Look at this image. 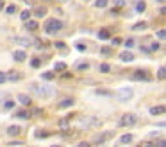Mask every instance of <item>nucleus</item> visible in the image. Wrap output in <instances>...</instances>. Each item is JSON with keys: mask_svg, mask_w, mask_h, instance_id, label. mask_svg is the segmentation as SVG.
<instances>
[{"mask_svg": "<svg viewBox=\"0 0 166 147\" xmlns=\"http://www.w3.org/2000/svg\"><path fill=\"white\" fill-rule=\"evenodd\" d=\"M61 29H63V22L57 20V18H50V20H47V23H45V32L47 34H54V32H57Z\"/></svg>", "mask_w": 166, "mask_h": 147, "instance_id": "1", "label": "nucleus"}, {"mask_svg": "<svg viewBox=\"0 0 166 147\" xmlns=\"http://www.w3.org/2000/svg\"><path fill=\"white\" fill-rule=\"evenodd\" d=\"M30 90H36L39 97H50L54 93V86L50 84H30Z\"/></svg>", "mask_w": 166, "mask_h": 147, "instance_id": "2", "label": "nucleus"}, {"mask_svg": "<svg viewBox=\"0 0 166 147\" xmlns=\"http://www.w3.org/2000/svg\"><path fill=\"white\" fill-rule=\"evenodd\" d=\"M11 41L16 43V45H22V47H30V45L34 43V40H32L30 36H13Z\"/></svg>", "mask_w": 166, "mask_h": 147, "instance_id": "3", "label": "nucleus"}, {"mask_svg": "<svg viewBox=\"0 0 166 147\" xmlns=\"http://www.w3.org/2000/svg\"><path fill=\"white\" fill-rule=\"evenodd\" d=\"M136 124V115L134 113H125L120 120V126L122 127H127V126H134Z\"/></svg>", "mask_w": 166, "mask_h": 147, "instance_id": "4", "label": "nucleus"}, {"mask_svg": "<svg viewBox=\"0 0 166 147\" xmlns=\"http://www.w3.org/2000/svg\"><path fill=\"white\" fill-rule=\"evenodd\" d=\"M130 97H132V90L130 88H123V90H120V92H116V99H118L120 102L129 101Z\"/></svg>", "mask_w": 166, "mask_h": 147, "instance_id": "5", "label": "nucleus"}, {"mask_svg": "<svg viewBox=\"0 0 166 147\" xmlns=\"http://www.w3.org/2000/svg\"><path fill=\"white\" fill-rule=\"evenodd\" d=\"M146 75H148V74L145 72V70H136V72L132 74V79H136V81H141V79H148Z\"/></svg>", "mask_w": 166, "mask_h": 147, "instance_id": "6", "label": "nucleus"}, {"mask_svg": "<svg viewBox=\"0 0 166 147\" xmlns=\"http://www.w3.org/2000/svg\"><path fill=\"white\" fill-rule=\"evenodd\" d=\"M22 133V127L20 126H9L7 127V135H11V136H18Z\"/></svg>", "mask_w": 166, "mask_h": 147, "instance_id": "7", "label": "nucleus"}, {"mask_svg": "<svg viewBox=\"0 0 166 147\" xmlns=\"http://www.w3.org/2000/svg\"><path fill=\"white\" fill-rule=\"evenodd\" d=\"M70 106H73V99H63V101H59L57 108H61V110H66V108H70Z\"/></svg>", "mask_w": 166, "mask_h": 147, "instance_id": "8", "label": "nucleus"}, {"mask_svg": "<svg viewBox=\"0 0 166 147\" xmlns=\"http://www.w3.org/2000/svg\"><path fill=\"white\" fill-rule=\"evenodd\" d=\"M18 79H20V72L11 70L9 74H6V81H18Z\"/></svg>", "mask_w": 166, "mask_h": 147, "instance_id": "9", "label": "nucleus"}, {"mask_svg": "<svg viewBox=\"0 0 166 147\" xmlns=\"http://www.w3.org/2000/svg\"><path fill=\"white\" fill-rule=\"evenodd\" d=\"M120 59H122V61H134V54L129 52V50H125V52L120 54Z\"/></svg>", "mask_w": 166, "mask_h": 147, "instance_id": "10", "label": "nucleus"}, {"mask_svg": "<svg viewBox=\"0 0 166 147\" xmlns=\"http://www.w3.org/2000/svg\"><path fill=\"white\" fill-rule=\"evenodd\" d=\"M13 58H15V61H25V59H27V54L23 50H16L15 54H13Z\"/></svg>", "mask_w": 166, "mask_h": 147, "instance_id": "11", "label": "nucleus"}, {"mask_svg": "<svg viewBox=\"0 0 166 147\" xmlns=\"http://www.w3.org/2000/svg\"><path fill=\"white\" fill-rule=\"evenodd\" d=\"M164 106L161 104V106H154V108H150V115H161V113H164Z\"/></svg>", "mask_w": 166, "mask_h": 147, "instance_id": "12", "label": "nucleus"}, {"mask_svg": "<svg viewBox=\"0 0 166 147\" xmlns=\"http://www.w3.org/2000/svg\"><path fill=\"white\" fill-rule=\"evenodd\" d=\"M25 27L29 31H36L38 27H39V23H38L36 20H27V22H25Z\"/></svg>", "mask_w": 166, "mask_h": 147, "instance_id": "13", "label": "nucleus"}, {"mask_svg": "<svg viewBox=\"0 0 166 147\" xmlns=\"http://www.w3.org/2000/svg\"><path fill=\"white\" fill-rule=\"evenodd\" d=\"M111 135H113V133H102V135H98V136H95V142H96V144H102V142H105Z\"/></svg>", "mask_w": 166, "mask_h": 147, "instance_id": "14", "label": "nucleus"}, {"mask_svg": "<svg viewBox=\"0 0 166 147\" xmlns=\"http://www.w3.org/2000/svg\"><path fill=\"white\" fill-rule=\"evenodd\" d=\"M18 101H20L22 104H25V106H29V104L32 102V99H30L29 95H23V93H20V95H18Z\"/></svg>", "mask_w": 166, "mask_h": 147, "instance_id": "15", "label": "nucleus"}, {"mask_svg": "<svg viewBox=\"0 0 166 147\" xmlns=\"http://www.w3.org/2000/svg\"><path fill=\"white\" fill-rule=\"evenodd\" d=\"M96 36L100 38V40H109V38H111V34H109L107 29H102V31H98V34H96Z\"/></svg>", "mask_w": 166, "mask_h": 147, "instance_id": "16", "label": "nucleus"}, {"mask_svg": "<svg viewBox=\"0 0 166 147\" xmlns=\"http://www.w3.org/2000/svg\"><path fill=\"white\" fill-rule=\"evenodd\" d=\"M54 77H56V74H54V72H43V75H41V79H43V81H52Z\"/></svg>", "mask_w": 166, "mask_h": 147, "instance_id": "17", "label": "nucleus"}, {"mask_svg": "<svg viewBox=\"0 0 166 147\" xmlns=\"http://www.w3.org/2000/svg\"><path fill=\"white\" fill-rule=\"evenodd\" d=\"M145 9H146V4H145L143 0H139V2L136 4V11H137V13H143Z\"/></svg>", "mask_w": 166, "mask_h": 147, "instance_id": "18", "label": "nucleus"}, {"mask_svg": "<svg viewBox=\"0 0 166 147\" xmlns=\"http://www.w3.org/2000/svg\"><path fill=\"white\" fill-rule=\"evenodd\" d=\"M107 0H96L95 2V7H98V9H104V7H107Z\"/></svg>", "mask_w": 166, "mask_h": 147, "instance_id": "19", "label": "nucleus"}, {"mask_svg": "<svg viewBox=\"0 0 166 147\" xmlns=\"http://www.w3.org/2000/svg\"><path fill=\"white\" fill-rule=\"evenodd\" d=\"M120 142H122V144H130V142H132V135H130V133L123 135L122 138H120Z\"/></svg>", "mask_w": 166, "mask_h": 147, "instance_id": "20", "label": "nucleus"}, {"mask_svg": "<svg viewBox=\"0 0 166 147\" xmlns=\"http://www.w3.org/2000/svg\"><path fill=\"white\" fill-rule=\"evenodd\" d=\"M54 70H56V72H63V70H66V65L59 61V63H56V65H54Z\"/></svg>", "mask_w": 166, "mask_h": 147, "instance_id": "21", "label": "nucleus"}, {"mask_svg": "<svg viewBox=\"0 0 166 147\" xmlns=\"http://www.w3.org/2000/svg\"><path fill=\"white\" fill-rule=\"evenodd\" d=\"M16 11H18V7H16L15 4H13V6H9V7H6V13H7V15H15Z\"/></svg>", "mask_w": 166, "mask_h": 147, "instance_id": "22", "label": "nucleus"}, {"mask_svg": "<svg viewBox=\"0 0 166 147\" xmlns=\"http://www.w3.org/2000/svg\"><path fill=\"white\" fill-rule=\"evenodd\" d=\"M20 18H22V20H25V22H27V20H29V18H30V11H29V9H25V11H22V15H20Z\"/></svg>", "mask_w": 166, "mask_h": 147, "instance_id": "23", "label": "nucleus"}, {"mask_svg": "<svg viewBox=\"0 0 166 147\" xmlns=\"http://www.w3.org/2000/svg\"><path fill=\"white\" fill-rule=\"evenodd\" d=\"M15 108V101H6L4 102V110H13Z\"/></svg>", "mask_w": 166, "mask_h": 147, "instance_id": "24", "label": "nucleus"}, {"mask_svg": "<svg viewBox=\"0 0 166 147\" xmlns=\"http://www.w3.org/2000/svg\"><path fill=\"white\" fill-rule=\"evenodd\" d=\"M47 15V7H38L36 9V16H45Z\"/></svg>", "mask_w": 166, "mask_h": 147, "instance_id": "25", "label": "nucleus"}, {"mask_svg": "<svg viewBox=\"0 0 166 147\" xmlns=\"http://www.w3.org/2000/svg\"><path fill=\"white\" fill-rule=\"evenodd\" d=\"M30 65L34 66V68H39V66H41V59H39V58H34V59H32V63H30Z\"/></svg>", "mask_w": 166, "mask_h": 147, "instance_id": "26", "label": "nucleus"}, {"mask_svg": "<svg viewBox=\"0 0 166 147\" xmlns=\"http://www.w3.org/2000/svg\"><path fill=\"white\" fill-rule=\"evenodd\" d=\"M102 54H104V56H111V54H113V50H111V49H109V47H102Z\"/></svg>", "mask_w": 166, "mask_h": 147, "instance_id": "27", "label": "nucleus"}, {"mask_svg": "<svg viewBox=\"0 0 166 147\" xmlns=\"http://www.w3.org/2000/svg\"><path fill=\"white\" fill-rule=\"evenodd\" d=\"M109 70H111V66H109L107 63H102V65H100V72L105 74V72H109Z\"/></svg>", "mask_w": 166, "mask_h": 147, "instance_id": "28", "label": "nucleus"}, {"mask_svg": "<svg viewBox=\"0 0 166 147\" xmlns=\"http://www.w3.org/2000/svg\"><path fill=\"white\" fill-rule=\"evenodd\" d=\"M155 34H157V38H159V40H164V36H166V31H164V29H159L157 32H155Z\"/></svg>", "mask_w": 166, "mask_h": 147, "instance_id": "29", "label": "nucleus"}, {"mask_svg": "<svg viewBox=\"0 0 166 147\" xmlns=\"http://www.w3.org/2000/svg\"><path fill=\"white\" fill-rule=\"evenodd\" d=\"M16 117H20V118H29V111H18V113H16Z\"/></svg>", "mask_w": 166, "mask_h": 147, "instance_id": "30", "label": "nucleus"}, {"mask_svg": "<svg viewBox=\"0 0 166 147\" xmlns=\"http://www.w3.org/2000/svg\"><path fill=\"white\" fill-rule=\"evenodd\" d=\"M59 127H61V129H66V127H68V118H63L61 124H59Z\"/></svg>", "mask_w": 166, "mask_h": 147, "instance_id": "31", "label": "nucleus"}, {"mask_svg": "<svg viewBox=\"0 0 166 147\" xmlns=\"http://www.w3.org/2000/svg\"><path fill=\"white\" fill-rule=\"evenodd\" d=\"M164 75H166V70H164V66H161L159 68V79H164Z\"/></svg>", "mask_w": 166, "mask_h": 147, "instance_id": "32", "label": "nucleus"}, {"mask_svg": "<svg viewBox=\"0 0 166 147\" xmlns=\"http://www.w3.org/2000/svg\"><path fill=\"white\" fill-rule=\"evenodd\" d=\"M125 4H127L125 0H114V6H116V7H123Z\"/></svg>", "mask_w": 166, "mask_h": 147, "instance_id": "33", "label": "nucleus"}, {"mask_svg": "<svg viewBox=\"0 0 166 147\" xmlns=\"http://www.w3.org/2000/svg\"><path fill=\"white\" fill-rule=\"evenodd\" d=\"M159 49H161V45H159V43H152V45H150V50H152V52H157Z\"/></svg>", "mask_w": 166, "mask_h": 147, "instance_id": "34", "label": "nucleus"}, {"mask_svg": "<svg viewBox=\"0 0 166 147\" xmlns=\"http://www.w3.org/2000/svg\"><path fill=\"white\" fill-rule=\"evenodd\" d=\"M139 147H155V144H152V142H141Z\"/></svg>", "mask_w": 166, "mask_h": 147, "instance_id": "35", "label": "nucleus"}, {"mask_svg": "<svg viewBox=\"0 0 166 147\" xmlns=\"http://www.w3.org/2000/svg\"><path fill=\"white\" fill-rule=\"evenodd\" d=\"M75 47H77V50H80V52H84V50H86V45H84V43H77Z\"/></svg>", "mask_w": 166, "mask_h": 147, "instance_id": "36", "label": "nucleus"}, {"mask_svg": "<svg viewBox=\"0 0 166 147\" xmlns=\"http://www.w3.org/2000/svg\"><path fill=\"white\" fill-rule=\"evenodd\" d=\"M36 136H38V138H45V136H48V133H47V131H38Z\"/></svg>", "mask_w": 166, "mask_h": 147, "instance_id": "37", "label": "nucleus"}, {"mask_svg": "<svg viewBox=\"0 0 166 147\" xmlns=\"http://www.w3.org/2000/svg\"><path fill=\"white\" fill-rule=\"evenodd\" d=\"M134 29H146V23H136Z\"/></svg>", "mask_w": 166, "mask_h": 147, "instance_id": "38", "label": "nucleus"}, {"mask_svg": "<svg viewBox=\"0 0 166 147\" xmlns=\"http://www.w3.org/2000/svg\"><path fill=\"white\" fill-rule=\"evenodd\" d=\"M77 68H79V70H87V68H89V65H87V63H82V65H79Z\"/></svg>", "mask_w": 166, "mask_h": 147, "instance_id": "39", "label": "nucleus"}, {"mask_svg": "<svg viewBox=\"0 0 166 147\" xmlns=\"http://www.w3.org/2000/svg\"><path fill=\"white\" fill-rule=\"evenodd\" d=\"M96 93H98V95H109L107 90H96Z\"/></svg>", "mask_w": 166, "mask_h": 147, "instance_id": "40", "label": "nucleus"}, {"mask_svg": "<svg viewBox=\"0 0 166 147\" xmlns=\"http://www.w3.org/2000/svg\"><path fill=\"white\" fill-rule=\"evenodd\" d=\"M132 45H134V40H127V41H125V47H127V49L132 47Z\"/></svg>", "mask_w": 166, "mask_h": 147, "instance_id": "41", "label": "nucleus"}, {"mask_svg": "<svg viewBox=\"0 0 166 147\" xmlns=\"http://www.w3.org/2000/svg\"><path fill=\"white\" fill-rule=\"evenodd\" d=\"M41 113H43V110H34V111H32V115H36V117H39Z\"/></svg>", "mask_w": 166, "mask_h": 147, "instance_id": "42", "label": "nucleus"}, {"mask_svg": "<svg viewBox=\"0 0 166 147\" xmlns=\"http://www.w3.org/2000/svg\"><path fill=\"white\" fill-rule=\"evenodd\" d=\"M0 83H6V74L0 72Z\"/></svg>", "mask_w": 166, "mask_h": 147, "instance_id": "43", "label": "nucleus"}, {"mask_svg": "<svg viewBox=\"0 0 166 147\" xmlns=\"http://www.w3.org/2000/svg\"><path fill=\"white\" fill-rule=\"evenodd\" d=\"M63 79H72V74L65 72V74H63Z\"/></svg>", "mask_w": 166, "mask_h": 147, "instance_id": "44", "label": "nucleus"}, {"mask_svg": "<svg viewBox=\"0 0 166 147\" xmlns=\"http://www.w3.org/2000/svg\"><path fill=\"white\" fill-rule=\"evenodd\" d=\"M77 147H91V145H89L87 142H80V144H79V145H77Z\"/></svg>", "mask_w": 166, "mask_h": 147, "instance_id": "45", "label": "nucleus"}, {"mask_svg": "<svg viewBox=\"0 0 166 147\" xmlns=\"http://www.w3.org/2000/svg\"><path fill=\"white\" fill-rule=\"evenodd\" d=\"M113 43H114V45H120V43H122V40H120V38H114V40H113Z\"/></svg>", "mask_w": 166, "mask_h": 147, "instance_id": "46", "label": "nucleus"}, {"mask_svg": "<svg viewBox=\"0 0 166 147\" xmlns=\"http://www.w3.org/2000/svg\"><path fill=\"white\" fill-rule=\"evenodd\" d=\"M56 47H59V49H65L66 45H65V43H63V41H59V43H56Z\"/></svg>", "mask_w": 166, "mask_h": 147, "instance_id": "47", "label": "nucleus"}, {"mask_svg": "<svg viewBox=\"0 0 166 147\" xmlns=\"http://www.w3.org/2000/svg\"><path fill=\"white\" fill-rule=\"evenodd\" d=\"M159 147H164V140H159Z\"/></svg>", "mask_w": 166, "mask_h": 147, "instance_id": "48", "label": "nucleus"}, {"mask_svg": "<svg viewBox=\"0 0 166 147\" xmlns=\"http://www.w3.org/2000/svg\"><path fill=\"white\" fill-rule=\"evenodd\" d=\"M4 6H6V4H4V2H2V0H0V11H2V9H4Z\"/></svg>", "mask_w": 166, "mask_h": 147, "instance_id": "49", "label": "nucleus"}, {"mask_svg": "<svg viewBox=\"0 0 166 147\" xmlns=\"http://www.w3.org/2000/svg\"><path fill=\"white\" fill-rule=\"evenodd\" d=\"M52 147H59V145H52Z\"/></svg>", "mask_w": 166, "mask_h": 147, "instance_id": "50", "label": "nucleus"}, {"mask_svg": "<svg viewBox=\"0 0 166 147\" xmlns=\"http://www.w3.org/2000/svg\"><path fill=\"white\" fill-rule=\"evenodd\" d=\"M159 2H164V0H159Z\"/></svg>", "mask_w": 166, "mask_h": 147, "instance_id": "51", "label": "nucleus"}, {"mask_svg": "<svg viewBox=\"0 0 166 147\" xmlns=\"http://www.w3.org/2000/svg\"><path fill=\"white\" fill-rule=\"evenodd\" d=\"M48 2H50V0H48Z\"/></svg>", "mask_w": 166, "mask_h": 147, "instance_id": "52", "label": "nucleus"}]
</instances>
